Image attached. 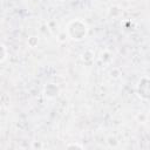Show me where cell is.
Returning a JSON list of instances; mask_svg holds the SVG:
<instances>
[{
	"instance_id": "6da1fadb",
	"label": "cell",
	"mask_w": 150,
	"mask_h": 150,
	"mask_svg": "<svg viewBox=\"0 0 150 150\" xmlns=\"http://www.w3.org/2000/svg\"><path fill=\"white\" fill-rule=\"evenodd\" d=\"M1 59H0V61L1 62H5V60H6V57H7V52H6V46L2 43L1 45Z\"/></svg>"
},
{
	"instance_id": "7a4b0ae2",
	"label": "cell",
	"mask_w": 150,
	"mask_h": 150,
	"mask_svg": "<svg viewBox=\"0 0 150 150\" xmlns=\"http://www.w3.org/2000/svg\"><path fill=\"white\" fill-rule=\"evenodd\" d=\"M67 148H80V149H83L82 145H79V144H76V143H74V144H68Z\"/></svg>"
}]
</instances>
